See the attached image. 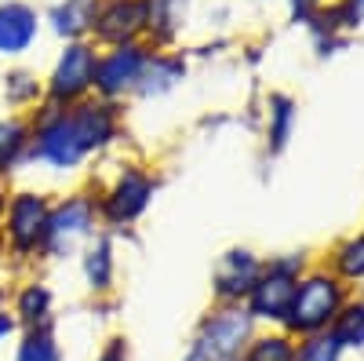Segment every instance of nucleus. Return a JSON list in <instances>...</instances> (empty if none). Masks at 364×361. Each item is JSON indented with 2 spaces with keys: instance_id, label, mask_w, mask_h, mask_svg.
Segmentation results:
<instances>
[{
  "instance_id": "nucleus-1",
  "label": "nucleus",
  "mask_w": 364,
  "mask_h": 361,
  "mask_svg": "<svg viewBox=\"0 0 364 361\" xmlns=\"http://www.w3.org/2000/svg\"><path fill=\"white\" fill-rule=\"evenodd\" d=\"M29 117V164L48 172H80L91 157L124 135V106L84 99L73 106L41 103Z\"/></svg>"
},
{
  "instance_id": "nucleus-20",
  "label": "nucleus",
  "mask_w": 364,
  "mask_h": 361,
  "mask_svg": "<svg viewBox=\"0 0 364 361\" xmlns=\"http://www.w3.org/2000/svg\"><path fill=\"white\" fill-rule=\"evenodd\" d=\"M4 99L15 113H33L44 103V77H37L33 70L15 66L4 73Z\"/></svg>"
},
{
  "instance_id": "nucleus-19",
  "label": "nucleus",
  "mask_w": 364,
  "mask_h": 361,
  "mask_svg": "<svg viewBox=\"0 0 364 361\" xmlns=\"http://www.w3.org/2000/svg\"><path fill=\"white\" fill-rule=\"evenodd\" d=\"M295 99L284 95V92H273L266 99V150L269 154H281V150L291 142V132H295Z\"/></svg>"
},
{
  "instance_id": "nucleus-13",
  "label": "nucleus",
  "mask_w": 364,
  "mask_h": 361,
  "mask_svg": "<svg viewBox=\"0 0 364 361\" xmlns=\"http://www.w3.org/2000/svg\"><path fill=\"white\" fill-rule=\"evenodd\" d=\"M146 4V44L157 51H171L190 22L193 0H142Z\"/></svg>"
},
{
  "instance_id": "nucleus-27",
  "label": "nucleus",
  "mask_w": 364,
  "mask_h": 361,
  "mask_svg": "<svg viewBox=\"0 0 364 361\" xmlns=\"http://www.w3.org/2000/svg\"><path fill=\"white\" fill-rule=\"evenodd\" d=\"M18 321H15V314H11V307H0V350H4L8 343H15L18 340Z\"/></svg>"
},
{
  "instance_id": "nucleus-14",
  "label": "nucleus",
  "mask_w": 364,
  "mask_h": 361,
  "mask_svg": "<svg viewBox=\"0 0 364 361\" xmlns=\"http://www.w3.org/2000/svg\"><path fill=\"white\" fill-rule=\"evenodd\" d=\"M80 274L95 299H109L117 285V256H113V234L91 237L80 252Z\"/></svg>"
},
{
  "instance_id": "nucleus-9",
  "label": "nucleus",
  "mask_w": 364,
  "mask_h": 361,
  "mask_svg": "<svg viewBox=\"0 0 364 361\" xmlns=\"http://www.w3.org/2000/svg\"><path fill=\"white\" fill-rule=\"evenodd\" d=\"M149 48L146 41L135 44H117V48H99V66H95V99L124 106L128 99H135L142 70L149 63Z\"/></svg>"
},
{
  "instance_id": "nucleus-18",
  "label": "nucleus",
  "mask_w": 364,
  "mask_h": 361,
  "mask_svg": "<svg viewBox=\"0 0 364 361\" xmlns=\"http://www.w3.org/2000/svg\"><path fill=\"white\" fill-rule=\"evenodd\" d=\"M29 164V117L26 113H8L0 117V183Z\"/></svg>"
},
{
  "instance_id": "nucleus-5",
  "label": "nucleus",
  "mask_w": 364,
  "mask_h": 361,
  "mask_svg": "<svg viewBox=\"0 0 364 361\" xmlns=\"http://www.w3.org/2000/svg\"><path fill=\"white\" fill-rule=\"evenodd\" d=\"M255 333L259 325L252 321L245 303H211L208 314L193 328L186 354L197 361H237Z\"/></svg>"
},
{
  "instance_id": "nucleus-25",
  "label": "nucleus",
  "mask_w": 364,
  "mask_h": 361,
  "mask_svg": "<svg viewBox=\"0 0 364 361\" xmlns=\"http://www.w3.org/2000/svg\"><path fill=\"white\" fill-rule=\"evenodd\" d=\"M343 347L331 333H317V336H302L295 340V361H343Z\"/></svg>"
},
{
  "instance_id": "nucleus-32",
  "label": "nucleus",
  "mask_w": 364,
  "mask_h": 361,
  "mask_svg": "<svg viewBox=\"0 0 364 361\" xmlns=\"http://www.w3.org/2000/svg\"><path fill=\"white\" fill-rule=\"evenodd\" d=\"M0 4H4V0H0Z\"/></svg>"
},
{
  "instance_id": "nucleus-12",
  "label": "nucleus",
  "mask_w": 364,
  "mask_h": 361,
  "mask_svg": "<svg viewBox=\"0 0 364 361\" xmlns=\"http://www.w3.org/2000/svg\"><path fill=\"white\" fill-rule=\"evenodd\" d=\"M44 15L26 0H4L0 4V58H22L41 41Z\"/></svg>"
},
{
  "instance_id": "nucleus-21",
  "label": "nucleus",
  "mask_w": 364,
  "mask_h": 361,
  "mask_svg": "<svg viewBox=\"0 0 364 361\" xmlns=\"http://www.w3.org/2000/svg\"><path fill=\"white\" fill-rule=\"evenodd\" d=\"M15 361H66L63 343L55 336V321L37 325V328H22L15 340Z\"/></svg>"
},
{
  "instance_id": "nucleus-26",
  "label": "nucleus",
  "mask_w": 364,
  "mask_h": 361,
  "mask_svg": "<svg viewBox=\"0 0 364 361\" xmlns=\"http://www.w3.org/2000/svg\"><path fill=\"white\" fill-rule=\"evenodd\" d=\"M95 361H132V343L124 336H109L102 350L95 354Z\"/></svg>"
},
{
  "instance_id": "nucleus-3",
  "label": "nucleus",
  "mask_w": 364,
  "mask_h": 361,
  "mask_svg": "<svg viewBox=\"0 0 364 361\" xmlns=\"http://www.w3.org/2000/svg\"><path fill=\"white\" fill-rule=\"evenodd\" d=\"M157 187H161L157 172H149V168L139 164V161H120L117 172L109 175V183L95 194L102 226H109V230H128V226H135V223L149 212Z\"/></svg>"
},
{
  "instance_id": "nucleus-28",
  "label": "nucleus",
  "mask_w": 364,
  "mask_h": 361,
  "mask_svg": "<svg viewBox=\"0 0 364 361\" xmlns=\"http://www.w3.org/2000/svg\"><path fill=\"white\" fill-rule=\"evenodd\" d=\"M288 8H291V19L295 22H306L310 26V19L324 8V0H288Z\"/></svg>"
},
{
  "instance_id": "nucleus-11",
  "label": "nucleus",
  "mask_w": 364,
  "mask_h": 361,
  "mask_svg": "<svg viewBox=\"0 0 364 361\" xmlns=\"http://www.w3.org/2000/svg\"><path fill=\"white\" fill-rule=\"evenodd\" d=\"M95 48H117L146 41V4L142 0H99L91 37Z\"/></svg>"
},
{
  "instance_id": "nucleus-4",
  "label": "nucleus",
  "mask_w": 364,
  "mask_h": 361,
  "mask_svg": "<svg viewBox=\"0 0 364 361\" xmlns=\"http://www.w3.org/2000/svg\"><path fill=\"white\" fill-rule=\"evenodd\" d=\"M48 216H51V197L44 190H11L4 226H0V248H4V256L22 266L44 259Z\"/></svg>"
},
{
  "instance_id": "nucleus-30",
  "label": "nucleus",
  "mask_w": 364,
  "mask_h": 361,
  "mask_svg": "<svg viewBox=\"0 0 364 361\" xmlns=\"http://www.w3.org/2000/svg\"><path fill=\"white\" fill-rule=\"evenodd\" d=\"M8 197H11L8 183H0V226H4V212H8Z\"/></svg>"
},
{
  "instance_id": "nucleus-29",
  "label": "nucleus",
  "mask_w": 364,
  "mask_h": 361,
  "mask_svg": "<svg viewBox=\"0 0 364 361\" xmlns=\"http://www.w3.org/2000/svg\"><path fill=\"white\" fill-rule=\"evenodd\" d=\"M339 4L350 11V19H353L357 26H364V0H339Z\"/></svg>"
},
{
  "instance_id": "nucleus-6",
  "label": "nucleus",
  "mask_w": 364,
  "mask_h": 361,
  "mask_svg": "<svg viewBox=\"0 0 364 361\" xmlns=\"http://www.w3.org/2000/svg\"><path fill=\"white\" fill-rule=\"evenodd\" d=\"M99 219V201L87 190H73L63 197H51V216H48V241H44V259H70L80 256L91 237L102 230Z\"/></svg>"
},
{
  "instance_id": "nucleus-22",
  "label": "nucleus",
  "mask_w": 364,
  "mask_h": 361,
  "mask_svg": "<svg viewBox=\"0 0 364 361\" xmlns=\"http://www.w3.org/2000/svg\"><path fill=\"white\" fill-rule=\"evenodd\" d=\"M240 361H295V336L284 328H259Z\"/></svg>"
},
{
  "instance_id": "nucleus-31",
  "label": "nucleus",
  "mask_w": 364,
  "mask_h": 361,
  "mask_svg": "<svg viewBox=\"0 0 364 361\" xmlns=\"http://www.w3.org/2000/svg\"><path fill=\"white\" fill-rule=\"evenodd\" d=\"M178 361H197V357H190V354H182V357H178Z\"/></svg>"
},
{
  "instance_id": "nucleus-24",
  "label": "nucleus",
  "mask_w": 364,
  "mask_h": 361,
  "mask_svg": "<svg viewBox=\"0 0 364 361\" xmlns=\"http://www.w3.org/2000/svg\"><path fill=\"white\" fill-rule=\"evenodd\" d=\"M328 333L339 340L343 350H360L364 347V299H353L350 295V303L339 310L336 325H331Z\"/></svg>"
},
{
  "instance_id": "nucleus-8",
  "label": "nucleus",
  "mask_w": 364,
  "mask_h": 361,
  "mask_svg": "<svg viewBox=\"0 0 364 361\" xmlns=\"http://www.w3.org/2000/svg\"><path fill=\"white\" fill-rule=\"evenodd\" d=\"M95 66H99V48L91 41L63 44L55 63L44 77V103L51 106H73L95 95Z\"/></svg>"
},
{
  "instance_id": "nucleus-17",
  "label": "nucleus",
  "mask_w": 364,
  "mask_h": 361,
  "mask_svg": "<svg viewBox=\"0 0 364 361\" xmlns=\"http://www.w3.org/2000/svg\"><path fill=\"white\" fill-rule=\"evenodd\" d=\"M11 314L18 321V328H37V325H51L55 321V292L48 281L29 278L15 288L11 299Z\"/></svg>"
},
{
  "instance_id": "nucleus-23",
  "label": "nucleus",
  "mask_w": 364,
  "mask_h": 361,
  "mask_svg": "<svg viewBox=\"0 0 364 361\" xmlns=\"http://www.w3.org/2000/svg\"><path fill=\"white\" fill-rule=\"evenodd\" d=\"M328 270L336 278H343L346 285L364 281V230L353 234V237H346V241H339L336 252H331V266Z\"/></svg>"
},
{
  "instance_id": "nucleus-15",
  "label": "nucleus",
  "mask_w": 364,
  "mask_h": 361,
  "mask_svg": "<svg viewBox=\"0 0 364 361\" xmlns=\"http://www.w3.org/2000/svg\"><path fill=\"white\" fill-rule=\"evenodd\" d=\"M190 73V63H186V55L182 51H157L149 55V63L142 70V80H139V92L135 99H164L168 92H175V88L186 80Z\"/></svg>"
},
{
  "instance_id": "nucleus-33",
  "label": "nucleus",
  "mask_w": 364,
  "mask_h": 361,
  "mask_svg": "<svg viewBox=\"0 0 364 361\" xmlns=\"http://www.w3.org/2000/svg\"><path fill=\"white\" fill-rule=\"evenodd\" d=\"M237 361H240V357H237Z\"/></svg>"
},
{
  "instance_id": "nucleus-16",
  "label": "nucleus",
  "mask_w": 364,
  "mask_h": 361,
  "mask_svg": "<svg viewBox=\"0 0 364 361\" xmlns=\"http://www.w3.org/2000/svg\"><path fill=\"white\" fill-rule=\"evenodd\" d=\"M95 11H99V0H55L48 8L44 22L58 41H87L91 37V26H95Z\"/></svg>"
},
{
  "instance_id": "nucleus-7",
  "label": "nucleus",
  "mask_w": 364,
  "mask_h": 361,
  "mask_svg": "<svg viewBox=\"0 0 364 361\" xmlns=\"http://www.w3.org/2000/svg\"><path fill=\"white\" fill-rule=\"evenodd\" d=\"M310 270L306 252H284V256H269L262 278L255 281V288L245 299V310L252 314V321L259 328H281L291 307V295L299 278Z\"/></svg>"
},
{
  "instance_id": "nucleus-2",
  "label": "nucleus",
  "mask_w": 364,
  "mask_h": 361,
  "mask_svg": "<svg viewBox=\"0 0 364 361\" xmlns=\"http://www.w3.org/2000/svg\"><path fill=\"white\" fill-rule=\"evenodd\" d=\"M346 303H350V285L331 274L328 266H310L295 285L291 307H288V318L281 328L295 340L328 333Z\"/></svg>"
},
{
  "instance_id": "nucleus-10",
  "label": "nucleus",
  "mask_w": 364,
  "mask_h": 361,
  "mask_svg": "<svg viewBox=\"0 0 364 361\" xmlns=\"http://www.w3.org/2000/svg\"><path fill=\"white\" fill-rule=\"evenodd\" d=\"M266 259L252 248H230L211 266V303H245L255 281L262 278Z\"/></svg>"
}]
</instances>
